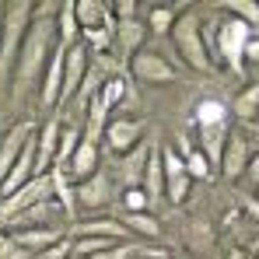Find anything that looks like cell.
<instances>
[{"instance_id":"obj_1","label":"cell","mask_w":259,"mask_h":259,"mask_svg":"<svg viewBox=\"0 0 259 259\" xmlns=\"http://www.w3.org/2000/svg\"><path fill=\"white\" fill-rule=\"evenodd\" d=\"M56 46H60L56 42V4H42L32 11L28 32L18 49V63H14V77H11V105L14 109H21L28 91L42 81V70Z\"/></svg>"},{"instance_id":"obj_2","label":"cell","mask_w":259,"mask_h":259,"mask_svg":"<svg viewBox=\"0 0 259 259\" xmlns=\"http://www.w3.org/2000/svg\"><path fill=\"white\" fill-rule=\"evenodd\" d=\"M32 4L28 0H11L4 4V18H0V91L11 84L14 77V63H18V49L21 39L28 32V21H32Z\"/></svg>"},{"instance_id":"obj_3","label":"cell","mask_w":259,"mask_h":259,"mask_svg":"<svg viewBox=\"0 0 259 259\" xmlns=\"http://www.w3.org/2000/svg\"><path fill=\"white\" fill-rule=\"evenodd\" d=\"M193 119H196L200 151L207 154V161L217 168L221 151H224V140H228V133H231V109H228V102H221V98H203V102H196Z\"/></svg>"},{"instance_id":"obj_4","label":"cell","mask_w":259,"mask_h":259,"mask_svg":"<svg viewBox=\"0 0 259 259\" xmlns=\"http://www.w3.org/2000/svg\"><path fill=\"white\" fill-rule=\"evenodd\" d=\"M172 46L175 53H179V60H186V67L189 70H196V74H214L217 67L210 63V56H207V49H203V14L200 11H182L179 18H175L172 25Z\"/></svg>"},{"instance_id":"obj_5","label":"cell","mask_w":259,"mask_h":259,"mask_svg":"<svg viewBox=\"0 0 259 259\" xmlns=\"http://www.w3.org/2000/svg\"><path fill=\"white\" fill-rule=\"evenodd\" d=\"M249 39H252L249 25H242L235 18H221L217 21V63H224L235 74H242V53H245Z\"/></svg>"},{"instance_id":"obj_6","label":"cell","mask_w":259,"mask_h":259,"mask_svg":"<svg viewBox=\"0 0 259 259\" xmlns=\"http://www.w3.org/2000/svg\"><path fill=\"white\" fill-rule=\"evenodd\" d=\"M130 74L140 81V84H172L179 81V70L172 67V60H165L161 53H151V49H140L133 60H130Z\"/></svg>"},{"instance_id":"obj_7","label":"cell","mask_w":259,"mask_h":259,"mask_svg":"<svg viewBox=\"0 0 259 259\" xmlns=\"http://www.w3.org/2000/svg\"><path fill=\"white\" fill-rule=\"evenodd\" d=\"M249 158H252V144H249V137H245L242 130L231 126L228 140H224V151H221V161H217V172L224 175L228 182H235V179L245 175Z\"/></svg>"},{"instance_id":"obj_8","label":"cell","mask_w":259,"mask_h":259,"mask_svg":"<svg viewBox=\"0 0 259 259\" xmlns=\"http://www.w3.org/2000/svg\"><path fill=\"white\" fill-rule=\"evenodd\" d=\"M88 67H91V53L84 49V42L63 49V88H60V105L77 98V91L88 77Z\"/></svg>"},{"instance_id":"obj_9","label":"cell","mask_w":259,"mask_h":259,"mask_svg":"<svg viewBox=\"0 0 259 259\" xmlns=\"http://www.w3.org/2000/svg\"><path fill=\"white\" fill-rule=\"evenodd\" d=\"M39 200H53V182H49V175L32 179V182H28V186H21L14 196L0 200V221L7 224L11 217H18L21 210H28V207H32V203H39Z\"/></svg>"},{"instance_id":"obj_10","label":"cell","mask_w":259,"mask_h":259,"mask_svg":"<svg viewBox=\"0 0 259 259\" xmlns=\"http://www.w3.org/2000/svg\"><path fill=\"white\" fill-rule=\"evenodd\" d=\"M102 137H105L109 151H112L116 158H123L126 151H133V147L144 140V123H140V119H133V116H116V119H109V123H105Z\"/></svg>"},{"instance_id":"obj_11","label":"cell","mask_w":259,"mask_h":259,"mask_svg":"<svg viewBox=\"0 0 259 259\" xmlns=\"http://www.w3.org/2000/svg\"><path fill=\"white\" fill-rule=\"evenodd\" d=\"M161 172H165V196H168L172 203H186L193 179L186 175V165H182L179 151L168 147V144H161Z\"/></svg>"},{"instance_id":"obj_12","label":"cell","mask_w":259,"mask_h":259,"mask_svg":"<svg viewBox=\"0 0 259 259\" xmlns=\"http://www.w3.org/2000/svg\"><path fill=\"white\" fill-rule=\"evenodd\" d=\"M74 200H77V207H84V210H102V207L112 200V182H109V175L98 168L91 179L77 182V186H74Z\"/></svg>"},{"instance_id":"obj_13","label":"cell","mask_w":259,"mask_h":259,"mask_svg":"<svg viewBox=\"0 0 259 259\" xmlns=\"http://www.w3.org/2000/svg\"><path fill=\"white\" fill-rule=\"evenodd\" d=\"M161 130H151V154H147V168H144V182L140 189L147 193V200H161L165 196V172H161Z\"/></svg>"},{"instance_id":"obj_14","label":"cell","mask_w":259,"mask_h":259,"mask_svg":"<svg viewBox=\"0 0 259 259\" xmlns=\"http://www.w3.org/2000/svg\"><path fill=\"white\" fill-rule=\"evenodd\" d=\"M32 137H35V126H32V123H14V126L0 137V182L7 179L11 165L18 161V154L25 151V144H28Z\"/></svg>"},{"instance_id":"obj_15","label":"cell","mask_w":259,"mask_h":259,"mask_svg":"<svg viewBox=\"0 0 259 259\" xmlns=\"http://www.w3.org/2000/svg\"><path fill=\"white\" fill-rule=\"evenodd\" d=\"M60 133H63V123L60 119H49L42 130H35V179L39 175H49V168H53L56 147H60Z\"/></svg>"},{"instance_id":"obj_16","label":"cell","mask_w":259,"mask_h":259,"mask_svg":"<svg viewBox=\"0 0 259 259\" xmlns=\"http://www.w3.org/2000/svg\"><path fill=\"white\" fill-rule=\"evenodd\" d=\"M147 154H151V137L140 140L133 151H126V154L116 161V172H119V179H123V189H140L144 168H147Z\"/></svg>"},{"instance_id":"obj_17","label":"cell","mask_w":259,"mask_h":259,"mask_svg":"<svg viewBox=\"0 0 259 259\" xmlns=\"http://www.w3.org/2000/svg\"><path fill=\"white\" fill-rule=\"evenodd\" d=\"M39 98H42L46 109H56L60 105V88H63V46H56L53 49V56H49V63H46L42 70V81H39Z\"/></svg>"},{"instance_id":"obj_18","label":"cell","mask_w":259,"mask_h":259,"mask_svg":"<svg viewBox=\"0 0 259 259\" xmlns=\"http://www.w3.org/2000/svg\"><path fill=\"white\" fill-rule=\"evenodd\" d=\"M74 238H109V242H123L130 231L123 228V221L112 217H91V221H74L70 224Z\"/></svg>"},{"instance_id":"obj_19","label":"cell","mask_w":259,"mask_h":259,"mask_svg":"<svg viewBox=\"0 0 259 259\" xmlns=\"http://www.w3.org/2000/svg\"><path fill=\"white\" fill-rule=\"evenodd\" d=\"M11 238H14L21 249H28L32 259H35L39 252H46L49 245H56V242H60V238H67V235H63V228L49 224V228H21V231H11Z\"/></svg>"},{"instance_id":"obj_20","label":"cell","mask_w":259,"mask_h":259,"mask_svg":"<svg viewBox=\"0 0 259 259\" xmlns=\"http://www.w3.org/2000/svg\"><path fill=\"white\" fill-rule=\"evenodd\" d=\"M179 158H182V165H186V175H189V179H203V182H210V179L217 175V168L207 161V154H203L200 147H193L186 133L179 137Z\"/></svg>"},{"instance_id":"obj_21","label":"cell","mask_w":259,"mask_h":259,"mask_svg":"<svg viewBox=\"0 0 259 259\" xmlns=\"http://www.w3.org/2000/svg\"><path fill=\"white\" fill-rule=\"evenodd\" d=\"M112 39H116V46H119L123 60H133V56L140 53L144 39H147V25H144L140 18H133V21H116V32H112Z\"/></svg>"},{"instance_id":"obj_22","label":"cell","mask_w":259,"mask_h":259,"mask_svg":"<svg viewBox=\"0 0 259 259\" xmlns=\"http://www.w3.org/2000/svg\"><path fill=\"white\" fill-rule=\"evenodd\" d=\"M56 42L63 46V49L81 42V25H77V18H74V0L56 4Z\"/></svg>"},{"instance_id":"obj_23","label":"cell","mask_w":259,"mask_h":259,"mask_svg":"<svg viewBox=\"0 0 259 259\" xmlns=\"http://www.w3.org/2000/svg\"><path fill=\"white\" fill-rule=\"evenodd\" d=\"M53 214H56V203H53V200H39V203H32L28 210H21L18 217H11L7 224H11L14 231H21V228H49Z\"/></svg>"},{"instance_id":"obj_24","label":"cell","mask_w":259,"mask_h":259,"mask_svg":"<svg viewBox=\"0 0 259 259\" xmlns=\"http://www.w3.org/2000/svg\"><path fill=\"white\" fill-rule=\"evenodd\" d=\"M186 245L193 249V252H210L217 245V231H214V224L210 221H203V217H193L189 224H186Z\"/></svg>"},{"instance_id":"obj_25","label":"cell","mask_w":259,"mask_h":259,"mask_svg":"<svg viewBox=\"0 0 259 259\" xmlns=\"http://www.w3.org/2000/svg\"><path fill=\"white\" fill-rule=\"evenodd\" d=\"M74 18H77L81 32L109 28V11H105V4H98V0H74Z\"/></svg>"},{"instance_id":"obj_26","label":"cell","mask_w":259,"mask_h":259,"mask_svg":"<svg viewBox=\"0 0 259 259\" xmlns=\"http://www.w3.org/2000/svg\"><path fill=\"white\" fill-rule=\"evenodd\" d=\"M231 112L242 119V123H256L259 119V81L252 84H245L238 95H235V102H231Z\"/></svg>"},{"instance_id":"obj_27","label":"cell","mask_w":259,"mask_h":259,"mask_svg":"<svg viewBox=\"0 0 259 259\" xmlns=\"http://www.w3.org/2000/svg\"><path fill=\"white\" fill-rule=\"evenodd\" d=\"M217 7L228 11V18H235V21L249 25V28H256V25H259V4H256V0H221Z\"/></svg>"},{"instance_id":"obj_28","label":"cell","mask_w":259,"mask_h":259,"mask_svg":"<svg viewBox=\"0 0 259 259\" xmlns=\"http://www.w3.org/2000/svg\"><path fill=\"white\" fill-rule=\"evenodd\" d=\"M81 133L84 130L81 126H63V133H60V147H56V161H53V168H67L70 165V158H74V151H77V144H81Z\"/></svg>"},{"instance_id":"obj_29","label":"cell","mask_w":259,"mask_h":259,"mask_svg":"<svg viewBox=\"0 0 259 259\" xmlns=\"http://www.w3.org/2000/svg\"><path fill=\"white\" fill-rule=\"evenodd\" d=\"M49 182H53V200H60L67 217H74L77 214V200H74V186L67 182V175L60 172V168H49Z\"/></svg>"},{"instance_id":"obj_30","label":"cell","mask_w":259,"mask_h":259,"mask_svg":"<svg viewBox=\"0 0 259 259\" xmlns=\"http://www.w3.org/2000/svg\"><path fill=\"white\" fill-rule=\"evenodd\" d=\"M123 228L133 231V235H140V238H158L161 235V221L151 214V210L147 214H126L123 217Z\"/></svg>"},{"instance_id":"obj_31","label":"cell","mask_w":259,"mask_h":259,"mask_svg":"<svg viewBox=\"0 0 259 259\" xmlns=\"http://www.w3.org/2000/svg\"><path fill=\"white\" fill-rule=\"evenodd\" d=\"M175 18H179V11L175 7H151V14H147V35H168L175 25Z\"/></svg>"},{"instance_id":"obj_32","label":"cell","mask_w":259,"mask_h":259,"mask_svg":"<svg viewBox=\"0 0 259 259\" xmlns=\"http://www.w3.org/2000/svg\"><path fill=\"white\" fill-rule=\"evenodd\" d=\"M119 203H123V210H126V214H147V210H151V200H147V193H144V189H123Z\"/></svg>"},{"instance_id":"obj_33","label":"cell","mask_w":259,"mask_h":259,"mask_svg":"<svg viewBox=\"0 0 259 259\" xmlns=\"http://www.w3.org/2000/svg\"><path fill=\"white\" fill-rule=\"evenodd\" d=\"M81 35L88 39L84 49L91 56H102V53L109 49V42H112V32H109V28H91V32H81Z\"/></svg>"},{"instance_id":"obj_34","label":"cell","mask_w":259,"mask_h":259,"mask_svg":"<svg viewBox=\"0 0 259 259\" xmlns=\"http://www.w3.org/2000/svg\"><path fill=\"white\" fill-rule=\"evenodd\" d=\"M0 259H32V252L21 249L11 235H0Z\"/></svg>"},{"instance_id":"obj_35","label":"cell","mask_w":259,"mask_h":259,"mask_svg":"<svg viewBox=\"0 0 259 259\" xmlns=\"http://www.w3.org/2000/svg\"><path fill=\"white\" fill-rule=\"evenodd\" d=\"M35 259H74V252H70V238H60L56 245H49V249L39 252Z\"/></svg>"},{"instance_id":"obj_36","label":"cell","mask_w":259,"mask_h":259,"mask_svg":"<svg viewBox=\"0 0 259 259\" xmlns=\"http://www.w3.org/2000/svg\"><path fill=\"white\" fill-rule=\"evenodd\" d=\"M137 252H140V249L126 242V245H112V249H105V252H98V256H91V259H133Z\"/></svg>"},{"instance_id":"obj_37","label":"cell","mask_w":259,"mask_h":259,"mask_svg":"<svg viewBox=\"0 0 259 259\" xmlns=\"http://www.w3.org/2000/svg\"><path fill=\"white\" fill-rule=\"evenodd\" d=\"M137 18V0H116V21H133Z\"/></svg>"},{"instance_id":"obj_38","label":"cell","mask_w":259,"mask_h":259,"mask_svg":"<svg viewBox=\"0 0 259 259\" xmlns=\"http://www.w3.org/2000/svg\"><path fill=\"white\" fill-rule=\"evenodd\" d=\"M245 60L259 67V35H252V39L245 42V53H242V63H245Z\"/></svg>"},{"instance_id":"obj_39","label":"cell","mask_w":259,"mask_h":259,"mask_svg":"<svg viewBox=\"0 0 259 259\" xmlns=\"http://www.w3.org/2000/svg\"><path fill=\"white\" fill-rule=\"evenodd\" d=\"M245 175L252 179V186L259 189V151H252V158H249V168H245Z\"/></svg>"},{"instance_id":"obj_40","label":"cell","mask_w":259,"mask_h":259,"mask_svg":"<svg viewBox=\"0 0 259 259\" xmlns=\"http://www.w3.org/2000/svg\"><path fill=\"white\" fill-rule=\"evenodd\" d=\"M224 259H259V256H252L249 249H228V256Z\"/></svg>"},{"instance_id":"obj_41","label":"cell","mask_w":259,"mask_h":259,"mask_svg":"<svg viewBox=\"0 0 259 259\" xmlns=\"http://www.w3.org/2000/svg\"><path fill=\"white\" fill-rule=\"evenodd\" d=\"M0 18H4V4H0Z\"/></svg>"},{"instance_id":"obj_42","label":"cell","mask_w":259,"mask_h":259,"mask_svg":"<svg viewBox=\"0 0 259 259\" xmlns=\"http://www.w3.org/2000/svg\"><path fill=\"white\" fill-rule=\"evenodd\" d=\"M256 123H259V119H256Z\"/></svg>"}]
</instances>
